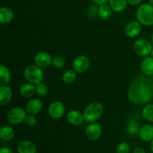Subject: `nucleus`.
<instances>
[{
  "label": "nucleus",
  "mask_w": 153,
  "mask_h": 153,
  "mask_svg": "<svg viewBox=\"0 0 153 153\" xmlns=\"http://www.w3.org/2000/svg\"><path fill=\"white\" fill-rule=\"evenodd\" d=\"M153 98V79L150 76L140 75L130 82L128 99L134 105H146Z\"/></svg>",
  "instance_id": "obj_1"
},
{
  "label": "nucleus",
  "mask_w": 153,
  "mask_h": 153,
  "mask_svg": "<svg viewBox=\"0 0 153 153\" xmlns=\"http://www.w3.org/2000/svg\"><path fill=\"white\" fill-rule=\"evenodd\" d=\"M104 108L99 102H94L88 105L84 111L85 121L87 123L97 122L103 114Z\"/></svg>",
  "instance_id": "obj_2"
},
{
  "label": "nucleus",
  "mask_w": 153,
  "mask_h": 153,
  "mask_svg": "<svg viewBox=\"0 0 153 153\" xmlns=\"http://www.w3.org/2000/svg\"><path fill=\"white\" fill-rule=\"evenodd\" d=\"M136 18L145 26L153 25V6L149 3L141 4L136 12Z\"/></svg>",
  "instance_id": "obj_3"
},
{
  "label": "nucleus",
  "mask_w": 153,
  "mask_h": 153,
  "mask_svg": "<svg viewBox=\"0 0 153 153\" xmlns=\"http://www.w3.org/2000/svg\"><path fill=\"white\" fill-rule=\"evenodd\" d=\"M24 76L27 82L37 85L42 82L44 76V73L41 67L36 64L28 66L24 71Z\"/></svg>",
  "instance_id": "obj_4"
},
{
  "label": "nucleus",
  "mask_w": 153,
  "mask_h": 153,
  "mask_svg": "<svg viewBox=\"0 0 153 153\" xmlns=\"http://www.w3.org/2000/svg\"><path fill=\"white\" fill-rule=\"evenodd\" d=\"M153 47L151 42L145 38H140L134 43V50L140 57H148L151 55Z\"/></svg>",
  "instance_id": "obj_5"
},
{
  "label": "nucleus",
  "mask_w": 153,
  "mask_h": 153,
  "mask_svg": "<svg viewBox=\"0 0 153 153\" xmlns=\"http://www.w3.org/2000/svg\"><path fill=\"white\" fill-rule=\"evenodd\" d=\"M26 111L21 107H15L10 109L7 115V120L9 123L17 125L25 121L26 117Z\"/></svg>",
  "instance_id": "obj_6"
},
{
  "label": "nucleus",
  "mask_w": 153,
  "mask_h": 153,
  "mask_svg": "<svg viewBox=\"0 0 153 153\" xmlns=\"http://www.w3.org/2000/svg\"><path fill=\"white\" fill-rule=\"evenodd\" d=\"M102 132V128L100 123L97 122L91 123L85 128V135L90 140H98Z\"/></svg>",
  "instance_id": "obj_7"
},
{
  "label": "nucleus",
  "mask_w": 153,
  "mask_h": 153,
  "mask_svg": "<svg viewBox=\"0 0 153 153\" xmlns=\"http://www.w3.org/2000/svg\"><path fill=\"white\" fill-rule=\"evenodd\" d=\"M90 67V61L85 55H79L76 57L73 62V70L78 73H85Z\"/></svg>",
  "instance_id": "obj_8"
},
{
  "label": "nucleus",
  "mask_w": 153,
  "mask_h": 153,
  "mask_svg": "<svg viewBox=\"0 0 153 153\" xmlns=\"http://www.w3.org/2000/svg\"><path fill=\"white\" fill-rule=\"evenodd\" d=\"M65 112V107L60 101L53 102L49 107V114L53 119H60Z\"/></svg>",
  "instance_id": "obj_9"
},
{
  "label": "nucleus",
  "mask_w": 153,
  "mask_h": 153,
  "mask_svg": "<svg viewBox=\"0 0 153 153\" xmlns=\"http://www.w3.org/2000/svg\"><path fill=\"white\" fill-rule=\"evenodd\" d=\"M125 34L130 38L137 37L141 31V24L138 21L129 22L125 27Z\"/></svg>",
  "instance_id": "obj_10"
},
{
  "label": "nucleus",
  "mask_w": 153,
  "mask_h": 153,
  "mask_svg": "<svg viewBox=\"0 0 153 153\" xmlns=\"http://www.w3.org/2000/svg\"><path fill=\"white\" fill-rule=\"evenodd\" d=\"M34 63L41 68H46L52 63V58L48 52H40L34 57Z\"/></svg>",
  "instance_id": "obj_11"
},
{
  "label": "nucleus",
  "mask_w": 153,
  "mask_h": 153,
  "mask_svg": "<svg viewBox=\"0 0 153 153\" xmlns=\"http://www.w3.org/2000/svg\"><path fill=\"white\" fill-rule=\"evenodd\" d=\"M67 120L70 125L74 126H79L85 121L84 114L76 110H72L67 114Z\"/></svg>",
  "instance_id": "obj_12"
},
{
  "label": "nucleus",
  "mask_w": 153,
  "mask_h": 153,
  "mask_svg": "<svg viewBox=\"0 0 153 153\" xmlns=\"http://www.w3.org/2000/svg\"><path fill=\"white\" fill-rule=\"evenodd\" d=\"M18 153H37V146L31 140H24L17 145Z\"/></svg>",
  "instance_id": "obj_13"
},
{
  "label": "nucleus",
  "mask_w": 153,
  "mask_h": 153,
  "mask_svg": "<svg viewBox=\"0 0 153 153\" xmlns=\"http://www.w3.org/2000/svg\"><path fill=\"white\" fill-rule=\"evenodd\" d=\"M42 108H43V102L41 100L39 99H33L27 103L25 106V111L28 114L35 115L42 110Z\"/></svg>",
  "instance_id": "obj_14"
},
{
  "label": "nucleus",
  "mask_w": 153,
  "mask_h": 153,
  "mask_svg": "<svg viewBox=\"0 0 153 153\" xmlns=\"http://www.w3.org/2000/svg\"><path fill=\"white\" fill-rule=\"evenodd\" d=\"M13 97L12 89L7 85L0 87V105H4L10 102Z\"/></svg>",
  "instance_id": "obj_15"
},
{
  "label": "nucleus",
  "mask_w": 153,
  "mask_h": 153,
  "mask_svg": "<svg viewBox=\"0 0 153 153\" xmlns=\"http://www.w3.org/2000/svg\"><path fill=\"white\" fill-rule=\"evenodd\" d=\"M139 137L143 141L149 142L153 139V126L146 124L140 128Z\"/></svg>",
  "instance_id": "obj_16"
},
{
  "label": "nucleus",
  "mask_w": 153,
  "mask_h": 153,
  "mask_svg": "<svg viewBox=\"0 0 153 153\" xmlns=\"http://www.w3.org/2000/svg\"><path fill=\"white\" fill-rule=\"evenodd\" d=\"M140 69L143 75L147 76H153V58L146 57L143 58L140 64Z\"/></svg>",
  "instance_id": "obj_17"
},
{
  "label": "nucleus",
  "mask_w": 153,
  "mask_h": 153,
  "mask_svg": "<svg viewBox=\"0 0 153 153\" xmlns=\"http://www.w3.org/2000/svg\"><path fill=\"white\" fill-rule=\"evenodd\" d=\"M14 13L13 10L8 7H2L0 8V22L1 24H8L13 20Z\"/></svg>",
  "instance_id": "obj_18"
},
{
  "label": "nucleus",
  "mask_w": 153,
  "mask_h": 153,
  "mask_svg": "<svg viewBox=\"0 0 153 153\" xmlns=\"http://www.w3.org/2000/svg\"><path fill=\"white\" fill-rule=\"evenodd\" d=\"M36 93L35 85L31 83H25L19 88V94L22 97L30 98L33 97Z\"/></svg>",
  "instance_id": "obj_19"
},
{
  "label": "nucleus",
  "mask_w": 153,
  "mask_h": 153,
  "mask_svg": "<svg viewBox=\"0 0 153 153\" xmlns=\"http://www.w3.org/2000/svg\"><path fill=\"white\" fill-rule=\"evenodd\" d=\"M112 13H113V10L109 4H107V3L101 4L98 8L99 16L102 19H104V20L110 19L112 16Z\"/></svg>",
  "instance_id": "obj_20"
},
{
  "label": "nucleus",
  "mask_w": 153,
  "mask_h": 153,
  "mask_svg": "<svg viewBox=\"0 0 153 153\" xmlns=\"http://www.w3.org/2000/svg\"><path fill=\"white\" fill-rule=\"evenodd\" d=\"M15 135L14 130L12 127L5 126L1 127L0 129V137L4 141H10Z\"/></svg>",
  "instance_id": "obj_21"
},
{
  "label": "nucleus",
  "mask_w": 153,
  "mask_h": 153,
  "mask_svg": "<svg viewBox=\"0 0 153 153\" xmlns=\"http://www.w3.org/2000/svg\"><path fill=\"white\" fill-rule=\"evenodd\" d=\"M108 2L113 11L117 13L123 11L126 8L128 4L127 0H109Z\"/></svg>",
  "instance_id": "obj_22"
},
{
  "label": "nucleus",
  "mask_w": 153,
  "mask_h": 153,
  "mask_svg": "<svg viewBox=\"0 0 153 153\" xmlns=\"http://www.w3.org/2000/svg\"><path fill=\"white\" fill-rule=\"evenodd\" d=\"M10 80V72L4 65L0 67V85H7Z\"/></svg>",
  "instance_id": "obj_23"
},
{
  "label": "nucleus",
  "mask_w": 153,
  "mask_h": 153,
  "mask_svg": "<svg viewBox=\"0 0 153 153\" xmlns=\"http://www.w3.org/2000/svg\"><path fill=\"white\" fill-rule=\"evenodd\" d=\"M140 129V128L139 123L134 119L130 120L129 123H128V126H127V131H128V134L131 137H135L137 134H139Z\"/></svg>",
  "instance_id": "obj_24"
},
{
  "label": "nucleus",
  "mask_w": 153,
  "mask_h": 153,
  "mask_svg": "<svg viewBox=\"0 0 153 153\" xmlns=\"http://www.w3.org/2000/svg\"><path fill=\"white\" fill-rule=\"evenodd\" d=\"M142 117L146 121L153 123V104L148 103L142 111Z\"/></svg>",
  "instance_id": "obj_25"
},
{
  "label": "nucleus",
  "mask_w": 153,
  "mask_h": 153,
  "mask_svg": "<svg viewBox=\"0 0 153 153\" xmlns=\"http://www.w3.org/2000/svg\"><path fill=\"white\" fill-rule=\"evenodd\" d=\"M63 82L67 85L73 84L76 79V72L75 70H69L63 74Z\"/></svg>",
  "instance_id": "obj_26"
},
{
  "label": "nucleus",
  "mask_w": 153,
  "mask_h": 153,
  "mask_svg": "<svg viewBox=\"0 0 153 153\" xmlns=\"http://www.w3.org/2000/svg\"><path fill=\"white\" fill-rule=\"evenodd\" d=\"M66 64V60L64 59V57L60 56V55H56L54 58H52V64L54 67L57 68H61L64 67Z\"/></svg>",
  "instance_id": "obj_27"
},
{
  "label": "nucleus",
  "mask_w": 153,
  "mask_h": 153,
  "mask_svg": "<svg viewBox=\"0 0 153 153\" xmlns=\"http://www.w3.org/2000/svg\"><path fill=\"white\" fill-rule=\"evenodd\" d=\"M48 87L43 82H40V84L37 85L36 86V93L38 94L39 96H41V97H44L48 93Z\"/></svg>",
  "instance_id": "obj_28"
},
{
  "label": "nucleus",
  "mask_w": 153,
  "mask_h": 153,
  "mask_svg": "<svg viewBox=\"0 0 153 153\" xmlns=\"http://www.w3.org/2000/svg\"><path fill=\"white\" fill-rule=\"evenodd\" d=\"M116 151L117 153H129L130 146L126 142H122L117 145Z\"/></svg>",
  "instance_id": "obj_29"
},
{
  "label": "nucleus",
  "mask_w": 153,
  "mask_h": 153,
  "mask_svg": "<svg viewBox=\"0 0 153 153\" xmlns=\"http://www.w3.org/2000/svg\"><path fill=\"white\" fill-rule=\"evenodd\" d=\"M25 123L29 126H34L37 124V120L36 118V117L34 116V114H28L26 115L25 119Z\"/></svg>",
  "instance_id": "obj_30"
},
{
  "label": "nucleus",
  "mask_w": 153,
  "mask_h": 153,
  "mask_svg": "<svg viewBox=\"0 0 153 153\" xmlns=\"http://www.w3.org/2000/svg\"><path fill=\"white\" fill-rule=\"evenodd\" d=\"M142 1L143 0H127V2L132 6H137V4H140Z\"/></svg>",
  "instance_id": "obj_31"
},
{
  "label": "nucleus",
  "mask_w": 153,
  "mask_h": 153,
  "mask_svg": "<svg viewBox=\"0 0 153 153\" xmlns=\"http://www.w3.org/2000/svg\"><path fill=\"white\" fill-rule=\"evenodd\" d=\"M94 3H95L96 4H99V5H101V4H106L107 2H108L109 0H91Z\"/></svg>",
  "instance_id": "obj_32"
},
{
  "label": "nucleus",
  "mask_w": 153,
  "mask_h": 153,
  "mask_svg": "<svg viewBox=\"0 0 153 153\" xmlns=\"http://www.w3.org/2000/svg\"><path fill=\"white\" fill-rule=\"evenodd\" d=\"M0 153H13V151L8 147H2L0 149Z\"/></svg>",
  "instance_id": "obj_33"
},
{
  "label": "nucleus",
  "mask_w": 153,
  "mask_h": 153,
  "mask_svg": "<svg viewBox=\"0 0 153 153\" xmlns=\"http://www.w3.org/2000/svg\"><path fill=\"white\" fill-rule=\"evenodd\" d=\"M132 153H146V151H145V149L143 148L138 146V147H136L133 150Z\"/></svg>",
  "instance_id": "obj_34"
},
{
  "label": "nucleus",
  "mask_w": 153,
  "mask_h": 153,
  "mask_svg": "<svg viewBox=\"0 0 153 153\" xmlns=\"http://www.w3.org/2000/svg\"><path fill=\"white\" fill-rule=\"evenodd\" d=\"M149 147H150L151 152L153 153V139L150 141V145H149Z\"/></svg>",
  "instance_id": "obj_35"
},
{
  "label": "nucleus",
  "mask_w": 153,
  "mask_h": 153,
  "mask_svg": "<svg viewBox=\"0 0 153 153\" xmlns=\"http://www.w3.org/2000/svg\"><path fill=\"white\" fill-rule=\"evenodd\" d=\"M149 3L153 6V0H149Z\"/></svg>",
  "instance_id": "obj_36"
},
{
  "label": "nucleus",
  "mask_w": 153,
  "mask_h": 153,
  "mask_svg": "<svg viewBox=\"0 0 153 153\" xmlns=\"http://www.w3.org/2000/svg\"><path fill=\"white\" fill-rule=\"evenodd\" d=\"M151 57H152V58H153V49H152V52H151Z\"/></svg>",
  "instance_id": "obj_37"
},
{
  "label": "nucleus",
  "mask_w": 153,
  "mask_h": 153,
  "mask_svg": "<svg viewBox=\"0 0 153 153\" xmlns=\"http://www.w3.org/2000/svg\"><path fill=\"white\" fill-rule=\"evenodd\" d=\"M152 43H153V33H152Z\"/></svg>",
  "instance_id": "obj_38"
},
{
  "label": "nucleus",
  "mask_w": 153,
  "mask_h": 153,
  "mask_svg": "<svg viewBox=\"0 0 153 153\" xmlns=\"http://www.w3.org/2000/svg\"><path fill=\"white\" fill-rule=\"evenodd\" d=\"M151 77H152V79H153V76H151Z\"/></svg>",
  "instance_id": "obj_39"
}]
</instances>
